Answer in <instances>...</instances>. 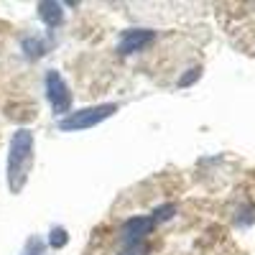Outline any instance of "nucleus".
Returning a JSON list of instances; mask_svg holds the SVG:
<instances>
[{
	"mask_svg": "<svg viewBox=\"0 0 255 255\" xmlns=\"http://www.w3.org/2000/svg\"><path fill=\"white\" fill-rule=\"evenodd\" d=\"M31 168H33V133L28 128H18L8 145V189L13 194L23 191Z\"/></svg>",
	"mask_w": 255,
	"mask_h": 255,
	"instance_id": "1",
	"label": "nucleus"
},
{
	"mask_svg": "<svg viewBox=\"0 0 255 255\" xmlns=\"http://www.w3.org/2000/svg\"><path fill=\"white\" fill-rule=\"evenodd\" d=\"M120 108L115 102H100V105H90V108H82L77 113H69L59 118V130L64 133H77V130H90V128L100 125L102 120H108L118 113Z\"/></svg>",
	"mask_w": 255,
	"mask_h": 255,
	"instance_id": "2",
	"label": "nucleus"
},
{
	"mask_svg": "<svg viewBox=\"0 0 255 255\" xmlns=\"http://www.w3.org/2000/svg\"><path fill=\"white\" fill-rule=\"evenodd\" d=\"M44 87H46V100L51 105L54 115H59V118L69 115L72 113V92H69V84L64 82V77L56 69H49L46 72Z\"/></svg>",
	"mask_w": 255,
	"mask_h": 255,
	"instance_id": "3",
	"label": "nucleus"
},
{
	"mask_svg": "<svg viewBox=\"0 0 255 255\" xmlns=\"http://www.w3.org/2000/svg\"><path fill=\"white\" fill-rule=\"evenodd\" d=\"M153 227H156V222H153L151 215H135L130 220H125L123 232H120L123 248H138V245H143L145 235H151Z\"/></svg>",
	"mask_w": 255,
	"mask_h": 255,
	"instance_id": "4",
	"label": "nucleus"
},
{
	"mask_svg": "<svg viewBox=\"0 0 255 255\" xmlns=\"http://www.w3.org/2000/svg\"><path fill=\"white\" fill-rule=\"evenodd\" d=\"M153 38H156V31H151V28H128L118 38V54H123V56L138 54L151 44Z\"/></svg>",
	"mask_w": 255,
	"mask_h": 255,
	"instance_id": "5",
	"label": "nucleus"
},
{
	"mask_svg": "<svg viewBox=\"0 0 255 255\" xmlns=\"http://www.w3.org/2000/svg\"><path fill=\"white\" fill-rule=\"evenodd\" d=\"M38 18L44 20L49 28H56L61 26L64 20V10H61V3H54V0H46V3L38 5Z\"/></svg>",
	"mask_w": 255,
	"mask_h": 255,
	"instance_id": "6",
	"label": "nucleus"
},
{
	"mask_svg": "<svg viewBox=\"0 0 255 255\" xmlns=\"http://www.w3.org/2000/svg\"><path fill=\"white\" fill-rule=\"evenodd\" d=\"M51 46H54V41H44V38H36V36L23 38V51H26V56H28V59H38V56H44Z\"/></svg>",
	"mask_w": 255,
	"mask_h": 255,
	"instance_id": "7",
	"label": "nucleus"
},
{
	"mask_svg": "<svg viewBox=\"0 0 255 255\" xmlns=\"http://www.w3.org/2000/svg\"><path fill=\"white\" fill-rule=\"evenodd\" d=\"M46 243H49V248H54V250H59V248H64L69 243V232L64 230V227H51V232H49V238H46Z\"/></svg>",
	"mask_w": 255,
	"mask_h": 255,
	"instance_id": "8",
	"label": "nucleus"
},
{
	"mask_svg": "<svg viewBox=\"0 0 255 255\" xmlns=\"http://www.w3.org/2000/svg\"><path fill=\"white\" fill-rule=\"evenodd\" d=\"M176 215V207L174 204H161V207H156L153 212H151V217H153V222L158 225V222H166V220H171Z\"/></svg>",
	"mask_w": 255,
	"mask_h": 255,
	"instance_id": "9",
	"label": "nucleus"
},
{
	"mask_svg": "<svg viewBox=\"0 0 255 255\" xmlns=\"http://www.w3.org/2000/svg\"><path fill=\"white\" fill-rule=\"evenodd\" d=\"M199 77H202V67H191L186 74H181V77H179V82H176V84H179V87H189V84H194Z\"/></svg>",
	"mask_w": 255,
	"mask_h": 255,
	"instance_id": "10",
	"label": "nucleus"
},
{
	"mask_svg": "<svg viewBox=\"0 0 255 255\" xmlns=\"http://www.w3.org/2000/svg\"><path fill=\"white\" fill-rule=\"evenodd\" d=\"M118 255H148V248H145V245H138V248H123Z\"/></svg>",
	"mask_w": 255,
	"mask_h": 255,
	"instance_id": "11",
	"label": "nucleus"
},
{
	"mask_svg": "<svg viewBox=\"0 0 255 255\" xmlns=\"http://www.w3.org/2000/svg\"><path fill=\"white\" fill-rule=\"evenodd\" d=\"M26 255H41V253H26Z\"/></svg>",
	"mask_w": 255,
	"mask_h": 255,
	"instance_id": "12",
	"label": "nucleus"
}]
</instances>
